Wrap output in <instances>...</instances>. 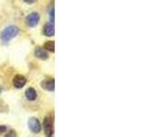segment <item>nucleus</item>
Returning a JSON list of instances; mask_svg holds the SVG:
<instances>
[{
    "mask_svg": "<svg viewBox=\"0 0 146 137\" xmlns=\"http://www.w3.org/2000/svg\"><path fill=\"white\" fill-rule=\"evenodd\" d=\"M35 56L40 59H47L48 58V54L44 49L38 47L35 49Z\"/></svg>",
    "mask_w": 146,
    "mask_h": 137,
    "instance_id": "obj_8",
    "label": "nucleus"
},
{
    "mask_svg": "<svg viewBox=\"0 0 146 137\" xmlns=\"http://www.w3.org/2000/svg\"><path fill=\"white\" fill-rule=\"evenodd\" d=\"M44 34L46 36H48V37H51L54 35L55 33V27H54V24H53V22H49V23H47V24L45 25L44 27Z\"/></svg>",
    "mask_w": 146,
    "mask_h": 137,
    "instance_id": "obj_7",
    "label": "nucleus"
},
{
    "mask_svg": "<svg viewBox=\"0 0 146 137\" xmlns=\"http://www.w3.org/2000/svg\"><path fill=\"white\" fill-rule=\"evenodd\" d=\"M29 130L34 134H38L41 132V124L38 119L36 117H31L29 119Z\"/></svg>",
    "mask_w": 146,
    "mask_h": 137,
    "instance_id": "obj_3",
    "label": "nucleus"
},
{
    "mask_svg": "<svg viewBox=\"0 0 146 137\" xmlns=\"http://www.w3.org/2000/svg\"><path fill=\"white\" fill-rule=\"evenodd\" d=\"M5 137H17V132L16 131H14V130H10L9 131L7 135L5 136Z\"/></svg>",
    "mask_w": 146,
    "mask_h": 137,
    "instance_id": "obj_12",
    "label": "nucleus"
},
{
    "mask_svg": "<svg viewBox=\"0 0 146 137\" xmlns=\"http://www.w3.org/2000/svg\"><path fill=\"white\" fill-rule=\"evenodd\" d=\"M41 87L43 89L49 90V91H53L55 90V82L54 80H46L41 82Z\"/></svg>",
    "mask_w": 146,
    "mask_h": 137,
    "instance_id": "obj_6",
    "label": "nucleus"
},
{
    "mask_svg": "<svg viewBox=\"0 0 146 137\" xmlns=\"http://www.w3.org/2000/svg\"><path fill=\"white\" fill-rule=\"evenodd\" d=\"M1 92H2V87L0 86V94H1Z\"/></svg>",
    "mask_w": 146,
    "mask_h": 137,
    "instance_id": "obj_15",
    "label": "nucleus"
},
{
    "mask_svg": "<svg viewBox=\"0 0 146 137\" xmlns=\"http://www.w3.org/2000/svg\"><path fill=\"white\" fill-rule=\"evenodd\" d=\"M43 128L44 132L47 137H52L54 134V125L53 119L51 116H46L43 121Z\"/></svg>",
    "mask_w": 146,
    "mask_h": 137,
    "instance_id": "obj_2",
    "label": "nucleus"
},
{
    "mask_svg": "<svg viewBox=\"0 0 146 137\" xmlns=\"http://www.w3.org/2000/svg\"><path fill=\"white\" fill-rule=\"evenodd\" d=\"M8 111V106L5 103L3 100L0 102V112H5Z\"/></svg>",
    "mask_w": 146,
    "mask_h": 137,
    "instance_id": "obj_11",
    "label": "nucleus"
},
{
    "mask_svg": "<svg viewBox=\"0 0 146 137\" xmlns=\"http://www.w3.org/2000/svg\"><path fill=\"white\" fill-rule=\"evenodd\" d=\"M7 126L0 125V134H3V132H7Z\"/></svg>",
    "mask_w": 146,
    "mask_h": 137,
    "instance_id": "obj_13",
    "label": "nucleus"
},
{
    "mask_svg": "<svg viewBox=\"0 0 146 137\" xmlns=\"http://www.w3.org/2000/svg\"><path fill=\"white\" fill-rule=\"evenodd\" d=\"M36 1V0H24V2L27 3V4H33Z\"/></svg>",
    "mask_w": 146,
    "mask_h": 137,
    "instance_id": "obj_14",
    "label": "nucleus"
},
{
    "mask_svg": "<svg viewBox=\"0 0 146 137\" xmlns=\"http://www.w3.org/2000/svg\"><path fill=\"white\" fill-rule=\"evenodd\" d=\"M27 82V80L24 76L22 75H17L15 78L13 79V85L15 88L17 89H21L25 86Z\"/></svg>",
    "mask_w": 146,
    "mask_h": 137,
    "instance_id": "obj_5",
    "label": "nucleus"
},
{
    "mask_svg": "<svg viewBox=\"0 0 146 137\" xmlns=\"http://www.w3.org/2000/svg\"><path fill=\"white\" fill-rule=\"evenodd\" d=\"M26 95V98L29 100H35L36 99V92L34 88H29L25 92Z\"/></svg>",
    "mask_w": 146,
    "mask_h": 137,
    "instance_id": "obj_9",
    "label": "nucleus"
},
{
    "mask_svg": "<svg viewBox=\"0 0 146 137\" xmlns=\"http://www.w3.org/2000/svg\"><path fill=\"white\" fill-rule=\"evenodd\" d=\"M18 32H19V29H18L17 27L9 26L3 30L2 34H1V39L4 42H7V41L12 39L13 38H15V37L18 34Z\"/></svg>",
    "mask_w": 146,
    "mask_h": 137,
    "instance_id": "obj_1",
    "label": "nucleus"
},
{
    "mask_svg": "<svg viewBox=\"0 0 146 137\" xmlns=\"http://www.w3.org/2000/svg\"><path fill=\"white\" fill-rule=\"evenodd\" d=\"M44 49L46 50H48V51L54 52V50H55V43H54V41H48V42H46L44 44Z\"/></svg>",
    "mask_w": 146,
    "mask_h": 137,
    "instance_id": "obj_10",
    "label": "nucleus"
},
{
    "mask_svg": "<svg viewBox=\"0 0 146 137\" xmlns=\"http://www.w3.org/2000/svg\"><path fill=\"white\" fill-rule=\"evenodd\" d=\"M39 21V16L38 13H31L26 17V23L29 27H35Z\"/></svg>",
    "mask_w": 146,
    "mask_h": 137,
    "instance_id": "obj_4",
    "label": "nucleus"
}]
</instances>
